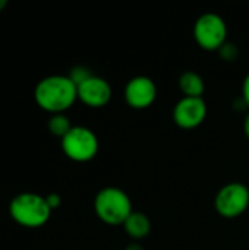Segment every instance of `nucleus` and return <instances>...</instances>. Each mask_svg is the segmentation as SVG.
I'll list each match as a JSON object with an SVG mask.
<instances>
[{"label":"nucleus","instance_id":"obj_10","mask_svg":"<svg viewBox=\"0 0 249 250\" xmlns=\"http://www.w3.org/2000/svg\"><path fill=\"white\" fill-rule=\"evenodd\" d=\"M122 227L128 237H131L134 242H141L147 239L151 233V220L147 214L141 211H134Z\"/></svg>","mask_w":249,"mask_h":250},{"label":"nucleus","instance_id":"obj_2","mask_svg":"<svg viewBox=\"0 0 249 250\" xmlns=\"http://www.w3.org/2000/svg\"><path fill=\"white\" fill-rule=\"evenodd\" d=\"M51 212L53 211L48 207L45 196L32 192L19 193L9 204L10 218L25 229H40L45 226Z\"/></svg>","mask_w":249,"mask_h":250},{"label":"nucleus","instance_id":"obj_13","mask_svg":"<svg viewBox=\"0 0 249 250\" xmlns=\"http://www.w3.org/2000/svg\"><path fill=\"white\" fill-rule=\"evenodd\" d=\"M68 76H69L70 81L78 86V85H81L82 82H85L90 76H92V73H91L90 69L85 67V66H75V67L70 69V72H69Z\"/></svg>","mask_w":249,"mask_h":250},{"label":"nucleus","instance_id":"obj_1","mask_svg":"<svg viewBox=\"0 0 249 250\" xmlns=\"http://www.w3.org/2000/svg\"><path fill=\"white\" fill-rule=\"evenodd\" d=\"M34 100L41 110L50 114H62L76 103L78 86L68 75H50L35 85Z\"/></svg>","mask_w":249,"mask_h":250},{"label":"nucleus","instance_id":"obj_5","mask_svg":"<svg viewBox=\"0 0 249 250\" xmlns=\"http://www.w3.org/2000/svg\"><path fill=\"white\" fill-rule=\"evenodd\" d=\"M194 38L200 48L219 51L227 42V23L219 13H203L194 23Z\"/></svg>","mask_w":249,"mask_h":250},{"label":"nucleus","instance_id":"obj_11","mask_svg":"<svg viewBox=\"0 0 249 250\" xmlns=\"http://www.w3.org/2000/svg\"><path fill=\"white\" fill-rule=\"evenodd\" d=\"M178 86H179L181 92L183 94V97L203 98V95L205 92L204 78L194 70L183 72L178 79Z\"/></svg>","mask_w":249,"mask_h":250},{"label":"nucleus","instance_id":"obj_19","mask_svg":"<svg viewBox=\"0 0 249 250\" xmlns=\"http://www.w3.org/2000/svg\"><path fill=\"white\" fill-rule=\"evenodd\" d=\"M6 6H7V1H6V0H0V12H1Z\"/></svg>","mask_w":249,"mask_h":250},{"label":"nucleus","instance_id":"obj_7","mask_svg":"<svg viewBox=\"0 0 249 250\" xmlns=\"http://www.w3.org/2000/svg\"><path fill=\"white\" fill-rule=\"evenodd\" d=\"M208 114V107L204 98L182 97L173 107L172 119L175 125L183 130H192L200 127Z\"/></svg>","mask_w":249,"mask_h":250},{"label":"nucleus","instance_id":"obj_6","mask_svg":"<svg viewBox=\"0 0 249 250\" xmlns=\"http://www.w3.org/2000/svg\"><path fill=\"white\" fill-rule=\"evenodd\" d=\"M214 208L223 218L233 220L244 215L249 208V188L241 182H230L219 189Z\"/></svg>","mask_w":249,"mask_h":250},{"label":"nucleus","instance_id":"obj_8","mask_svg":"<svg viewBox=\"0 0 249 250\" xmlns=\"http://www.w3.org/2000/svg\"><path fill=\"white\" fill-rule=\"evenodd\" d=\"M123 98L126 105L134 110L150 108L157 100V85L148 76H134L125 85Z\"/></svg>","mask_w":249,"mask_h":250},{"label":"nucleus","instance_id":"obj_4","mask_svg":"<svg viewBox=\"0 0 249 250\" xmlns=\"http://www.w3.org/2000/svg\"><path fill=\"white\" fill-rule=\"evenodd\" d=\"M63 154L75 163H88L97 154L100 142L97 135L87 126H73L66 136L60 139Z\"/></svg>","mask_w":249,"mask_h":250},{"label":"nucleus","instance_id":"obj_12","mask_svg":"<svg viewBox=\"0 0 249 250\" xmlns=\"http://www.w3.org/2000/svg\"><path fill=\"white\" fill-rule=\"evenodd\" d=\"M47 127H48V132L57 138H63L69 133V130L73 127V125L70 123L69 117L62 113V114H51V117L48 119V123H47Z\"/></svg>","mask_w":249,"mask_h":250},{"label":"nucleus","instance_id":"obj_15","mask_svg":"<svg viewBox=\"0 0 249 250\" xmlns=\"http://www.w3.org/2000/svg\"><path fill=\"white\" fill-rule=\"evenodd\" d=\"M45 199H47V204H48V207L51 208V211L57 209V208L62 205V198H60V195H57V193H50V195L45 196Z\"/></svg>","mask_w":249,"mask_h":250},{"label":"nucleus","instance_id":"obj_9","mask_svg":"<svg viewBox=\"0 0 249 250\" xmlns=\"http://www.w3.org/2000/svg\"><path fill=\"white\" fill-rule=\"evenodd\" d=\"M113 97L112 85L101 76H90L78 85V100L90 108L106 107Z\"/></svg>","mask_w":249,"mask_h":250},{"label":"nucleus","instance_id":"obj_16","mask_svg":"<svg viewBox=\"0 0 249 250\" xmlns=\"http://www.w3.org/2000/svg\"><path fill=\"white\" fill-rule=\"evenodd\" d=\"M242 98H244L245 105L249 108V73L242 82Z\"/></svg>","mask_w":249,"mask_h":250},{"label":"nucleus","instance_id":"obj_3","mask_svg":"<svg viewBox=\"0 0 249 250\" xmlns=\"http://www.w3.org/2000/svg\"><path fill=\"white\" fill-rule=\"evenodd\" d=\"M94 212L97 218L110 227L123 226L134 212L132 201L125 190L116 186H107L98 190L94 198Z\"/></svg>","mask_w":249,"mask_h":250},{"label":"nucleus","instance_id":"obj_17","mask_svg":"<svg viewBox=\"0 0 249 250\" xmlns=\"http://www.w3.org/2000/svg\"><path fill=\"white\" fill-rule=\"evenodd\" d=\"M125 250H145V249H144V246H142L139 242H131L129 245H126Z\"/></svg>","mask_w":249,"mask_h":250},{"label":"nucleus","instance_id":"obj_14","mask_svg":"<svg viewBox=\"0 0 249 250\" xmlns=\"http://www.w3.org/2000/svg\"><path fill=\"white\" fill-rule=\"evenodd\" d=\"M219 53L222 54L223 60H227V62H232V60H235V59L238 57V48H236L233 44H229V42H226V44L219 50Z\"/></svg>","mask_w":249,"mask_h":250},{"label":"nucleus","instance_id":"obj_18","mask_svg":"<svg viewBox=\"0 0 249 250\" xmlns=\"http://www.w3.org/2000/svg\"><path fill=\"white\" fill-rule=\"evenodd\" d=\"M244 133H245V136L248 138L249 141V113L244 119Z\"/></svg>","mask_w":249,"mask_h":250}]
</instances>
